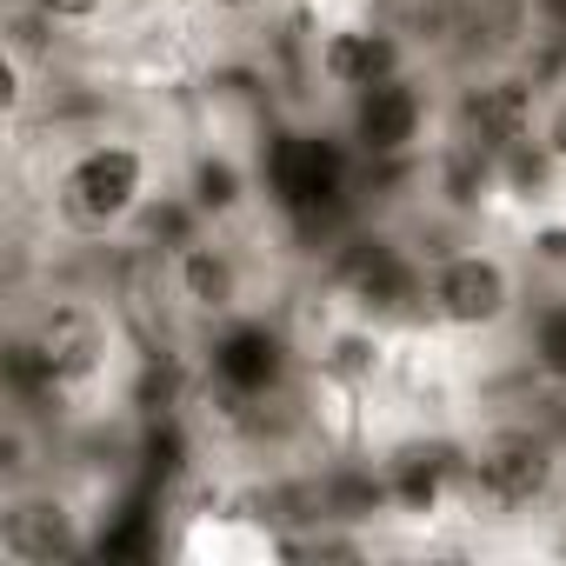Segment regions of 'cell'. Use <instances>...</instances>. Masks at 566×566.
<instances>
[{"label":"cell","instance_id":"cell-12","mask_svg":"<svg viewBox=\"0 0 566 566\" xmlns=\"http://www.w3.org/2000/svg\"><path fill=\"white\" fill-rule=\"evenodd\" d=\"M187 559H287L294 533L253 520V513H193V526L174 539Z\"/></svg>","mask_w":566,"mask_h":566},{"label":"cell","instance_id":"cell-2","mask_svg":"<svg viewBox=\"0 0 566 566\" xmlns=\"http://www.w3.org/2000/svg\"><path fill=\"white\" fill-rule=\"evenodd\" d=\"M533 307V273L526 260L493 233H453L440 247H420L413 260V321L433 340L480 347L506 340Z\"/></svg>","mask_w":566,"mask_h":566},{"label":"cell","instance_id":"cell-13","mask_svg":"<svg viewBox=\"0 0 566 566\" xmlns=\"http://www.w3.org/2000/svg\"><path fill=\"white\" fill-rule=\"evenodd\" d=\"M520 334H526V367H533L553 394H566V294L533 301L526 321H520Z\"/></svg>","mask_w":566,"mask_h":566},{"label":"cell","instance_id":"cell-16","mask_svg":"<svg viewBox=\"0 0 566 566\" xmlns=\"http://www.w3.org/2000/svg\"><path fill=\"white\" fill-rule=\"evenodd\" d=\"M180 8H193L207 21H260V14L280 8V0H180Z\"/></svg>","mask_w":566,"mask_h":566},{"label":"cell","instance_id":"cell-14","mask_svg":"<svg viewBox=\"0 0 566 566\" xmlns=\"http://www.w3.org/2000/svg\"><path fill=\"white\" fill-rule=\"evenodd\" d=\"M533 160L553 174V187H566V67H546L539 127H533Z\"/></svg>","mask_w":566,"mask_h":566},{"label":"cell","instance_id":"cell-6","mask_svg":"<svg viewBox=\"0 0 566 566\" xmlns=\"http://www.w3.org/2000/svg\"><path fill=\"white\" fill-rule=\"evenodd\" d=\"M433 147H447V74L433 61H413L360 94L340 101V154L394 174V167H420Z\"/></svg>","mask_w":566,"mask_h":566},{"label":"cell","instance_id":"cell-5","mask_svg":"<svg viewBox=\"0 0 566 566\" xmlns=\"http://www.w3.org/2000/svg\"><path fill=\"white\" fill-rule=\"evenodd\" d=\"M460 493L500 520L553 513L566 493V433L546 413H486L460 440Z\"/></svg>","mask_w":566,"mask_h":566},{"label":"cell","instance_id":"cell-17","mask_svg":"<svg viewBox=\"0 0 566 566\" xmlns=\"http://www.w3.org/2000/svg\"><path fill=\"white\" fill-rule=\"evenodd\" d=\"M539 14H546V28H553V41L566 48V0H539Z\"/></svg>","mask_w":566,"mask_h":566},{"label":"cell","instance_id":"cell-10","mask_svg":"<svg viewBox=\"0 0 566 566\" xmlns=\"http://www.w3.org/2000/svg\"><path fill=\"white\" fill-rule=\"evenodd\" d=\"M413 61H427L420 41H413L400 21L374 14V8H367V14H347V21H327V28L314 34V87L334 94V107H340L347 94H360V87H374V81L413 67Z\"/></svg>","mask_w":566,"mask_h":566},{"label":"cell","instance_id":"cell-18","mask_svg":"<svg viewBox=\"0 0 566 566\" xmlns=\"http://www.w3.org/2000/svg\"><path fill=\"white\" fill-rule=\"evenodd\" d=\"M34 8V0H0V14H28Z\"/></svg>","mask_w":566,"mask_h":566},{"label":"cell","instance_id":"cell-15","mask_svg":"<svg viewBox=\"0 0 566 566\" xmlns=\"http://www.w3.org/2000/svg\"><path fill=\"white\" fill-rule=\"evenodd\" d=\"M114 8H120V0H34L28 14H34L54 41H81V34H94V28H107Z\"/></svg>","mask_w":566,"mask_h":566},{"label":"cell","instance_id":"cell-11","mask_svg":"<svg viewBox=\"0 0 566 566\" xmlns=\"http://www.w3.org/2000/svg\"><path fill=\"white\" fill-rule=\"evenodd\" d=\"M180 213L187 220H247L253 213V167L233 147H200L180 167Z\"/></svg>","mask_w":566,"mask_h":566},{"label":"cell","instance_id":"cell-1","mask_svg":"<svg viewBox=\"0 0 566 566\" xmlns=\"http://www.w3.org/2000/svg\"><path fill=\"white\" fill-rule=\"evenodd\" d=\"M174 193H180V167L167 140H154L147 127H120V120L67 134L41 174V213L74 247L134 240Z\"/></svg>","mask_w":566,"mask_h":566},{"label":"cell","instance_id":"cell-8","mask_svg":"<svg viewBox=\"0 0 566 566\" xmlns=\"http://www.w3.org/2000/svg\"><path fill=\"white\" fill-rule=\"evenodd\" d=\"M420 48L440 74H473V67H539V54L559 41L539 0H433Z\"/></svg>","mask_w":566,"mask_h":566},{"label":"cell","instance_id":"cell-9","mask_svg":"<svg viewBox=\"0 0 566 566\" xmlns=\"http://www.w3.org/2000/svg\"><path fill=\"white\" fill-rule=\"evenodd\" d=\"M94 546H101L94 506L61 473L41 467L0 486V559L8 566H67V559H87Z\"/></svg>","mask_w":566,"mask_h":566},{"label":"cell","instance_id":"cell-7","mask_svg":"<svg viewBox=\"0 0 566 566\" xmlns=\"http://www.w3.org/2000/svg\"><path fill=\"white\" fill-rule=\"evenodd\" d=\"M546 67H473L447 74V147L473 154V167H506L533 147Z\"/></svg>","mask_w":566,"mask_h":566},{"label":"cell","instance_id":"cell-3","mask_svg":"<svg viewBox=\"0 0 566 566\" xmlns=\"http://www.w3.org/2000/svg\"><path fill=\"white\" fill-rule=\"evenodd\" d=\"M14 400L41 394L54 407H87L94 394H114L127 360V327L107 294L87 287H48V301L14 327Z\"/></svg>","mask_w":566,"mask_h":566},{"label":"cell","instance_id":"cell-4","mask_svg":"<svg viewBox=\"0 0 566 566\" xmlns=\"http://www.w3.org/2000/svg\"><path fill=\"white\" fill-rule=\"evenodd\" d=\"M154 301L193 334H227L266 314V253L247 240V220H187L154 253Z\"/></svg>","mask_w":566,"mask_h":566}]
</instances>
